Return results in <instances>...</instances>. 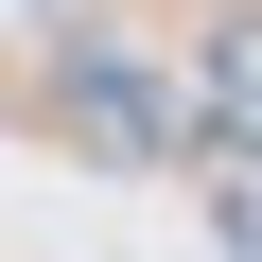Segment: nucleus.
Segmentation results:
<instances>
[{
    "label": "nucleus",
    "instance_id": "nucleus-1",
    "mask_svg": "<svg viewBox=\"0 0 262 262\" xmlns=\"http://www.w3.org/2000/svg\"><path fill=\"white\" fill-rule=\"evenodd\" d=\"M53 105L88 122L105 158H158V140H192V105H175V70H140L122 35H70V53H53Z\"/></svg>",
    "mask_w": 262,
    "mask_h": 262
},
{
    "label": "nucleus",
    "instance_id": "nucleus-3",
    "mask_svg": "<svg viewBox=\"0 0 262 262\" xmlns=\"http://www.w3.org/2000/svg\"><path fill=\"white\" fill-rule=\"evenodd\" d=\"M227 262H262V175H227Z\"/></svg>",
    "mask_w": 262,
    "mask_h": 262
},
{
    "label": "nucleus",
    "instance_id": "nucleus-2",
    "mask_svg": "<svg viewBox=\"0 0 262 262\" xmlns=\"http://www.w3.org/2000/svg\"><path fill=\"white\" fill-rule=\"evenodd\" d=\"M210 88H227V105H245V122H262V0H245V18H227V35H210Z\"/></svg>",
    "mask_w": 262,
    "mask_h": 262
}]
</instances>
